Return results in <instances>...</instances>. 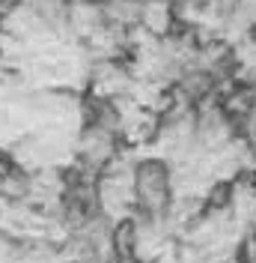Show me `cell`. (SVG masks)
I'll list each match as a JSON object with an SVG mask.
<instances>
[{"mask_svg":"<svg viewBox=\"0 0 256 263\" xmlns=\"http://www.w3.org/2000/svg\"><path fill=\"white\" fill-rule=\"evenodd\" d=\"M176 203L173 167L167 159H140L134 164V213L167 221Z\"/></svg>","mask_w":256,"mask_h":263,"instance_id":"obj_1","label":"cell"},{"mask_svg":"<svg viewBox=\"0 0 256 263\" xmlns=\"http://www.w3.org/2000/svg\"><path fill=\"white\" fill-rule=\"evenodd\" d=\"M247 36H250V42H253V45H256V21H253V24H250V27H247Z\"/></svg>","mask_w":256,"mask_h":263,"instance_id":"obj_2","label":"cell"},{"mask_svg":"<svg viewBox=\"0 0 256 263\" xmlns=\"http://www.w3.org/2000/svg\"><path fill=\"white\" fill-rule=\"evenodd\" d=\"M140 263H158V260H140Z\"/></svg>","mask_w":256,"mask_h":263,"instance_id":"obj_3","label":"cell"}]
</instances>
